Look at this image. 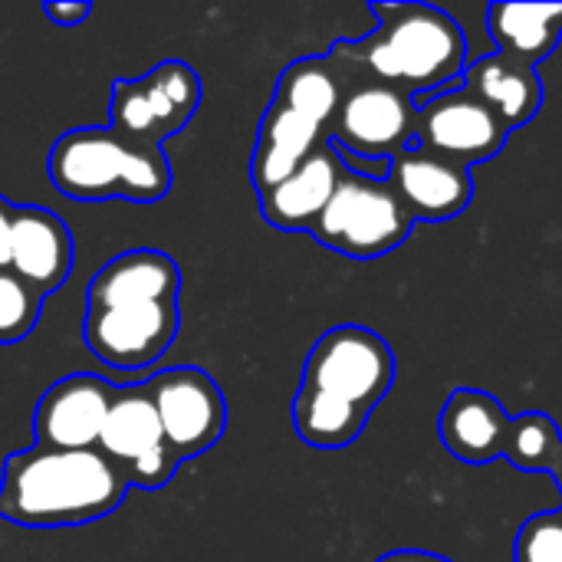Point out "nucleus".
I'll use <instances>...</instances> for the list:
<instances>
[{
	"mask_svg": "<svg viewBox=\"0 0 562 562\" xmlns=\"http://www.w3.org/2000/svg\"><path fill=\"white\" fill-rule=\"evenodd\" d=\"M178 293L181 270L168 254L138 247L112 257L86 290L82 339L89 352L119 372L155 366L181 326Z\"/></svg>",
	"mask_w": 562,
	"mask_h": 562,
	"instance_id": "1",
	"label": "nucleus"
},
{
	"mask_svg": "<svg viewBox=\"0 0 562 562\" xmlns=\"http://www.w3.org/2000/svg\"><path fill=\"white\" fill-rule=\"evenodd\" d=\"M128 484L99 451L26 448L3 461L0 517L26 530H66L102 520L122 507Z\"/></svg>",
	"mask_w": 562,
	"mask_h": 562,
	"instance_id": "2",
	"label": "nucleus"
},
{
	"mask_svg": "<svg viewBox=\"0 0 562 562\" xmlns=\"http://www.w3.org/2000/svg\"><path fill=\"white\" fill-rule=\"evenodd\" d=\"M372 13L379 30L356 43H336L333 59L366 69L369 79L389 82L412 99L464 76L468 40L445 10L428 3H372Z\"/></svg>",
	"mask_w": 562,
	"mask_h": 562,
	"instance_id": "3",
	"label": "nucleus"
},
{
	"mask_svg": "<svg viewBox=\"0 0 562 562\" xmlns=\"http://www.w3.org/2000/svg\"><path fill=\"white\" fill-rule=\"evenodd\" d=\"M53 188L72 201H135L151 204L171 191L165 148L138 145L109 125L63 132L46 158Z\"/></svg>",
	"mask_w": 562,
	"mask_h": 562,
	"instance_id": "4",
	"label": "nucleus"
},
{
	"mask_svg": "<svg viewBox=\"0 0 562 562\" xmlns=\"http://www.w3.org/2000/svg\"><path fill=\"white\" fill-rule=\"evenodd\" d=\"M412 224L415 217L405 211L389 181L342 171L326 211L310 227V234L329 250L372 260L402 247L412 234Z\"/></svg>",
	"mask_w": 562,
	"mask_h": 562,
	"instance_id": "5",
	"label": "nucleus"
},
{
	"mask_svg": "<svg viewBox=\"0 0 562 562\" xmlns=\"http://www.w3.org/2000/svg\"><path fill=\"white\" fill-rule=\"evenodd\" d=\"M201 79L188 63L168 59L138 79H115L109 99V128L128 142L165 148L198 112Z\"/></svg>",
	"mask_w": 562,
	"mask_h": 562,
	"instance_id": "6",
	"label": "nucleus"
},
{
	"mask_svg": "<svg viewBox=\"0 0 562 562\" xmlns=\"http://www.w3.org/2000/svg\"><path fill=\"white\" fill-rule=\"evenodd\" d=\"M392 382L395 356L389 342L366 326H336L310 349L300 385L372 412L389 395Z\"/></svg>",
	"mask_w": 562,
	"mask_h": 562,
	"instance_id": "7",
	"label": "nucleus"
},
{
	"mask_svg": "<svg viewBox=\"0 0 562 562\" xmlns=\"http://www.w3.org/2000/svg\"><path fill=\"white\" fill-rule=\"evenodd\" d=\"M415 115L418 105L408 92L369 76L352 79L346 69V92L329 125V145L369 161H392L398 151L415 145Z\"/></svg>",
	"mask_w": 562,
	"mask_h": 562,
	"instance_id": "8",
	"label": "nucleus"
},
{
	"mask_svg": "<svg viewBox=\"0 0 562 562\" xmlns=\"http://www.w3.org/2000/svg\"><path fill=\"white\" fill-rule=\"evenodd\" d=\"M161 435L178 464L211 451L227 428V402L221 385L194 366H178L145 382Z\"/></svg>",
	"mask_w": 562,
	"mask_h": 562,
	"instance_id": "9",
	"label": "nucleus"
},
{
	"mask_svg": "<svg viewBox=\"0 0 562 562\" xmlns=\"http://www.w3.org/2000/svg\"><path fill=\"white\" fill-rule=\"evenodd\" d=\"M99 451L115 464L128 487L158 491L175 477L178 458L171 454L161 435L145 382L115 389L112 408L99 435Z\"/></svg>",
	"mask_w": 562,
	"mask_h": 562,
	"instance_id": "10",
	"label": "nucleus"
},
{
	"mask_svg": "<svg viewBox=\"0 0 562 562\" xmlns=\"http://www.w3.org/2000/svg\"><path fill=\"white\" fill-rule=\"evenodd\" d=\"M507 135L510 132L497 112L464 89L425 99L415 115V145L464 168L497 158L507 145Z\"/></svg>",
	"mask_w": 562,
	"mask_h": 562,
	"instance_id": "11",
	"label": "nucleus"
},
{
	"mask_svg": "<svg viewBox=\"0 0 562 562\" xmlns=\"http://www.w3.org/2000/svg\"><path fill=\"white\" fill-rule=\"evenodd\" d=\"M112 398H115V385L99 375H66L53 382L33 412L36 448H49V451L99 448V435L112 408Z\"/></svg>",
	"mask_w": 562,
	"mask_h": 562,
	"instance_id": "12",
	"label": "nucleus"
},
{
	"mask_svg": "<svg viewBox=\"0 0 562 562\" xmlns=\"http://www.w3.org/2000/svg\"><path fill=\"white\" fill-rule=\"evenodd\" d=\"M389 184L415 221H451L464 214L474 198L471 168L431 155L418 145H408L392 158Z\"/></svg>",
	"mask_w": 562,
	"mask_h": 562,
	"instance_id": "13",
	"label": "nucleus"
},
{
	"mask_svg": "<svg viewBox=\"0 0 562 562\" xmlns=\"http://www.w3.org/2000/svg\"><path fill=\"white\" fill-rule=\"evenodd\" d=\"M72 257V234L53 211L40 204H23L13 211L7 270L16 273L26 286H33L43 300L69 280Z\"/></svg>",
	"mask_w": 562,
	"mask_h": 562,
	"instance_id": "14",
	"label": "nucleus"
},
{
	"mask_svg": "<svg viewBox=\"0 0 562 562\" xmlns=\"http://www.w3.org/2000/svg\"><path fill=\"white\" fill-rule=\"evenodd\" d=\"M342 171L346 168H342L336 148L326 142L290 178H283L270 191L257 194L263 221L280 231H310L319 221V214L326 211Z\"/></svg>",
	"mask_w": 562,
	"mask_h": 562,
	"instance_id": "15",
	"label": "nucleus"
},
{
	"mask_svg": "<svg viewBox=\"0 0 562 562\" xmlns=\"http://www.w3.org/2000/svg\"><path fill=\"white\" fill-rule=\"evenodd\" d=\"M329 142V132L306 115L270 102V109L260 119L254 158H250V181L257 194L270 191L283 178H290L313 151H319Z\"/></svg>",
	"mask_w": 562,
	"mask_h": 562,
	"instance_id": "16",
	"label": "nucleus"
},
{
	"mask_svg": "<svg viewBox=\"0 0 562 562\" xmlns=\"http://www.w3.org/2000/svg\"><path fill=\"white\" fill-rule=\"evenodd\" d=\"M438 431H441L445 448L454 458H461L468 464H487L494 458H504L510 415L491 392L458 389V392H451V398L441 412Z\"/></svg>",
	"mask_w": 562,
	"mask_h": 562,
	"instance_id": "17",
	"label": "nucleus"
},
{
	"mask_svg": "<svg viewBox=\"0 0 562 562\" xmlns=\"http://www.w3.org/2000/svg\"><path fill=\"white\" fill-rule=\"evenodd\" d=\"M461 89L481 99L484 105H491L497 119L507 125V132L527 125L543 105V86L537 72L504 59L501 53H491L474 66H468Z\"/></svg>",
	"mask_w": 562,
	"mask_h": 562,
	"instance_id": "18",
	"label": "nucleus"
},
{
	"mask_svg": "<svg viewBox=\"0 0 562 562\" xmlns=\"http://www.w3.org/2000/svg\"><path fill=\"white\" fill-rule=\"evenodd\" d=\"M487 23L501 56L533 69L560 46L562 3H494Z\"/></svg>",
	"mask_w": 562,
	"mask_h": 562,
	"instance_id": "19",
	"label": "nucleus"
},
{
	"mask_svg": "<svg viewBox=\"0 0 562 562\" xmlns=\"http://www.w3.org/2000/svg\"><path fill=\"white\" fill-rule=\"evenodd\" d=\"M342 92H346V69L333 56H310V59L290 63L280 72L273 102L306 115L310 122L329 132L342 105Z\"/></svg>",
	"mask_w": 562,
	"mask_h": 562,
	"instance_id": "20",
	"label": "nucleus"
},
{
	"mask_svg": "<svg viewBox=\"0 0 562 562\" xmlns=\"http://www.w3.org/2000/svg\"><path fill=\"white\" fill-rule=\"evenodd\" d=\"M366 418H369V412H362L336 395L306 389V385H300V392L293 398V428L310 448H319V451L349 448L362 435Z\"/></svg>",
	"mask_w": 562,
	"mask_h": 562,
	"instance_id": "21",
	"label": "nucleus"
},
{
	"mask_svg": "<svg viewBox=\"0 0 562 562\" xmlns=\"http://www.w3.org/2000/svg\"><path fill=\"white\" fill-rule=\"evenodd\" d=\"M562 454V435L557 422L543 412H527L510 418L504 441V458L520 471H553Z\"/></svg>",
	"mask_w": 562,
	"mask_h": 562,
	"instance_id": "22",
	"label": "nucleus"
},
{
	"mask_svg": "<svg viewBox=\"0 0 562 562\" xmlns=\"http://www.w3.org/2000/svg\"><path fill=\"white\" fill-rule=\"evenodd\" d=\"M43 296L26 286L16 273L0 270V346L23 342L40 323Z\"/></svg>",
	"mask_w": 562,
	"mask_h": 562,
	"instance_id": "23",
	"label": "nucleus"
},
{
	"mask_svg": "<svg viewBox=\"0 0 562 562\" xmlns=\"http://www.w3.org/2000/svg\"><path fill=\"white\" fill-rule=\"evenodd\" d=\"M517 562H562V514L530 517L514 547Z\"/></svg>",
	"mask_w": 562,
	"mask_h": 562,
	"instance_id": "24",
	"label": "nucleus"
},
{
	"mask_svg": "<svg viewBox=\"0 0 562 562\" xmlns=\"http://www.w3.org/2000/svg\"><path fill=\"white\" fill-rule=\"evenodd\" d=\"M43 13H46L53 23H59V26H79V23L92 13V3H86V0H76V3L56 0V3H43Z\"/></svg>",
	"mask_w": 562,
	"mask_h": 562,
	"instance_id": "25",
	"label": "nucleus"
},
{
	"mask_svg": "<svg viewBox=\"0 0 562 562\" xmlns=\"http://www.w3.org/2000/svg\"><path fill=\"white\" fill-rule=\"evenodd\" d=\"M13 211H16V204H10L7 198H0V270H7V263H10V231H13Z\"/></svg>",
	"mask_w": 562,
	"mask_h": 562,
	"instance_id": "26",
	"label": "nucleus"
},
{
	"mask_svg": "<svg viewBox=\"0 0 562 562\" xmlns=\"http://www.w3.org/2000/svg\"><path fill=\"white\" fill-rule=\"evenodd\" d=\"M375 562H451L441 553H428V550H392Z\"/></svg>",
	"mask_w": 562,
	"mask_h": 562,
	"instance_id": "27",
	"label": "nucleus"
},
{
	"mask_svg": "<svg viewBox=\"0 0 562 562\" xmlns=\"http://www.w3.org/2000/svg\"><path fill=\"white\" fill-rule=\"evenodd\" d=\"M553 474H557V481H560V487H562V454H560V461H557V468H553Z\"/></svg>",
	"mask_w": 562,
	"mask_h": 562,
	"instance_id": "28",
	"label": "nucleus"
},
{
	"mask_svg": "<svg viewBox=\"0 0 562 562\" xmlns=\"http://www.w3.org/2000/svg\"><path fill=\"white\" fill-rule=\"evenodd\" d=\"M560 514H562V510H560Z\"/></svg>",
	"mask_w": 562,
	"mask_h": 562,
	"instance_id": "29",
	"label": "nucleus"
}]
</instances>
